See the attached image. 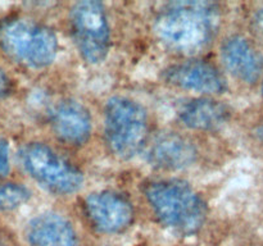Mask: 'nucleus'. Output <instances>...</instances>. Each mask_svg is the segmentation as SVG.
I'll return each instance as SVG.
<instances>
[{"label":"nucleus","instance_id":"obj_1","mask_svg":"<svg viewBox=\"0 0 263 246\" xmlns=\"http://www.w3.org/2000/svg\"><path fill=\"white\" fill-rule=\"evenodd\" d=\"M220 26L221 9L215 3L175 2L159 10L153 30L166 49L194 56L210 48Z\"/></svg>","mask_w":263,"mask_h":246},{"label":"nucleus","instance_id":"obj_2","mask_svg":"<svg viewBox=\"0 0 263 246\" xmlns=\"http://www.w3.org/2000/svg\"><path fill=\"white\" fill-rule=\"evenodd\" d=\"M144 195L158 222L172 232L180 236H192L204 225L207 205L185 181L156 179L146 184Z\"/></svg>","mask_w":263,"mask_h":246},{"label":"nucleus","instance_id":"obj_3","mask_svg":"<svg viewBox=\"0 0 263 246\" xmlns=\"http://www.w3.org/2000/svg\"><path fill=\"white\" fill-rule=\"evenodd\" d=\"M104 140L108 150L128 160L149 141V115L145 108L127 96H113L104 108Z\"/></svg>","mask_w":263,"mask_h":246},{"label":"nucleus","instance_id":"obj_4","mask_svg":"<svg viewBox=\"0 0 263 246\" xmlns=\"http://www.w3.org/2000/svg\"><path fill=\"white\" fill-rule=\"evenodd\" d=\"M0 49L26 68L44 69L57 59L59 43L48 26L28 18H12L0 25Z\"/></svg>","mask_w":263,"mask_h":246},{"label":"nucleus","instance_id":"obj_5","mask_svg":"<svg viewBox=\"0 0 263 246\" xmlns=\"http://www.w3.org/2000/svg\"><path fill=\"white\" fill-rule=\"evenodd\" d=\"M18 155L26 173L50 194L68 196L84 186L82 172L41 141L25 144Z\"/></svg>","mask_w":263,"mask_h":246},{"label":"nucleus","instance_id":"obj_6","mask_svg":"<svg viewBox=\"0 0 263 246\" xmlns=\"http://www.w3.org/2000/svg\"><path fill=\"white\" fill-rule=\"evenodd\" d=\"M68 23L81 58L92 66L103 63L110 50V26L104 5L95 0L74 3Z\"/></svg>","mask_w":263,"mask_h":246},{"label":"nucleus","instance_id":"obj_7","mask_svg":"<svg viewBox=\"0 0 263 246\" xmlns=\"http://www.w3.org/2000/svg\"><path fill=\"white\" fill-rule=\"evenodd\" d=\"M84 212L90 224L104 235L123 232L135 219V208L131 200L113 190H102L87 195Z\"/></svg>","mask_w":263,"mask_h":246},{"label":"nucleus","instance_id":"obj_8","mask_svg":"<svg viewBox=\"0 0 263 246\" xmlns=\"http://www.w3.org/2000/svg\"><path fill=\"white\" fill-rule=\"evenodd\" d=\"M166 84L177 89L203 95H220L228 90V81L222 72L212 63L199 59L180 61L162 72Z\"/></svg>","mask_w":263,"mask_h":246},{"label":"nucleus","instance_id":"obj_9","mask_svg":"<svg viewBox=\"0 0 263 246\" xmlns=\"http://www.w3.org/2000/svg\"><path fill=\"white\" fill-rule=\"evenodd\" d=\"M49 125L54 136L69 146L85 145L91 136V114L74 99L57 101L49 112Z\"/></svg>","mask_w":263,"mask_h":246},{"label":"nucleus","instance_id":"obj_10","mask_svg":"<svg viewBox=\"0 0 263 246\" xmlns=\"http://www.w3.org/2000/svg\"><path fill=\"white\" fill-rule=\"evenodd\" d=\"M146 161L162 171H180L197 161L198 150L190 138L177 132H162L145 146Z\"/></svg>","mask_w":263,"mask_h":246},{"label":"nucleus","instance_id":"obj_11","mask_svg":"<svg viewBox=\"0 0 263 246\" xmlns=\"http://www.w3.org/2000/svg\"><path fill=\"white\" fill-rule=\"evenodd\" d=\"M220 56L226 71L244 84H256L263 73V56L247 37L231 35L221 44Z\"/></svg>","mask_w":263,"mask_h":246},{"label":"nucleus","instance_id":"obj_12","mask_svg":"<svg viewBox=\"0 0 263 246\" xmlns=\"http://www.w3.org/2000/svg\"><path fill=\"white\" fill-rule=\"evenodd\" d=\"M26 240L30 246H79L72 223L57 212L35 215L27 223Z\"/></svg>","mask_w":263,"mask_h":246},{"label":"nucleus","instance_id":"obj_13","mask_svg":"<svg viewBox=\"0 0 263 246\" xmlns=\"http://www.w3.org/2000/svg\"><path fill=\"white\" fill-rule=\"evenodd\" d=\"M179 119L189 130L212 132L229 122L230 110L223 102L212 97H197L180 108Z\"/></svg>","mask_w":263,"mask_h":246},{"label":"nucleus","instance_id":"obj_14","mask_svg":"<svg viewBox=\"0 0 263 246\" xmlns=\"http://www.w3.org/2000/svg\"><path fill=\"white\" fill-rule=\"evenodd\" d=\"M31 191L22 183L9 182L0 186V212H12L30 200Z\"/></svg>","mask_w":263,"mask_h":246},{"label":"nucleus","instance_id":"obj_15","mask_svg":"<svg viewBox=\"0 0 263 246\" xmlns=\"http://www.w3.org/2000/svg\"><path fill=\"white\" fill-rule=\"evenodd\" d=\"M10 169L9 144L8 141L0 138V179L4 178Z\"/></svg>","mask_w":263,"mask_h":246},{"label":"nucleus","instance_id":"obj_16","mask_svg":"<svg viewBox=\"0 0 263 246\" xmlns=\"http://www.w3.org/2000/svg\"><path fill=\"white\" fill-rule=\"evenodd\" d=\"M12 91V81L7 72L0 67V99L8 96Z\"/></svg>","mask_w":263,"mask_h":246},{"label":"nucleus","instance_id":"obj_17","mask_svg":"<svg viewBox=\"0 0 263 246\" xmlns=\"http://www.w3.org/2000/svg\"><path fill=\"white\" fill-rule=\"evenodd\" d=\"M252 23H253V28L257 35H258V37L263 41V8L254 13Z\"/></svg>","mask_w":263,"mask_h":246},{"label":"nucleus","instance_id":"obj_18","mask_svg":"<svg viewBox=\"0 0 263 246\" xmlns=\"http://www.w3.org/2000/svg\"><path fill=\"white\" fill-rule=\"evenodd\" d=\"M256 137L258 138L259 142L263 144V125L259 126V127H257V130H256Z\"/></svg>","mask_w":263,"mask_h":246},{"label":"nucleus","instance_id":"obj_19","mask_svg":"<svg viewBox=\"0 0 263 246\" xmlns=\"http://www.w3.org/2000/svg\"><path fill=\"white\" fill-rule=\"evenodd\" d=\"M0 246H5V245H4V242H3V241H0Z\"/></svg>","mask_w":263,"mask_h":246},{"label":"nucleus","instance_id":"obj_20","mask_svg":"<svg viewBox=\"0 0 263 246\" xmlns=\"http://www.w3.org/2000/svg\"><path fill=\"white\" fill-rule=\"evenodd\" d=\"M262 94H263V84H262Z\"/></svg>","mask_w":263,"mask_h":246}]
</instances>
